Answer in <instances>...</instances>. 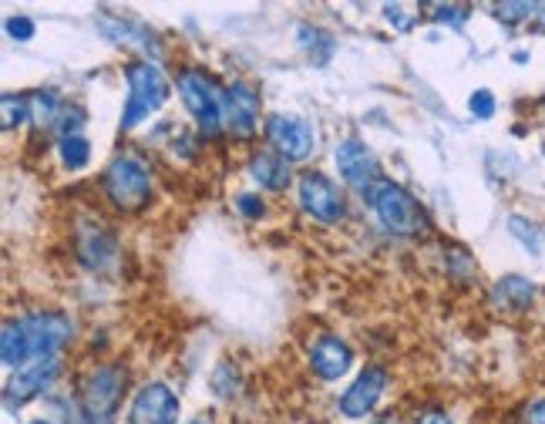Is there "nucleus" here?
<instances>
[{"label":"nucleus","instance_id":"obj_1","mask_svg":"<svg viewBox=\"0 0 545 424\" xmlns=\"http://www.w3.org/2000/svg\"><path fill=\"white\" fill-rule=\"evenodd\" d=\"M101 196L118 212H138L152 202V169L138 152H118L101 172Z\"/></svg>","mask_w":545,"mask_h":424},{"label":"nucleus","instance_id":"obj_2","mask_svg":"<svg viewBox=\"0 0 545 424\" xmlns=\"http://www.w3.org/2000/svg\"><path fill=\"white\" fill-rule=\"evenodd\" d=\"M364 202L374 209V216L381 219V226L387 233H394V236H424L431 226L428 212L421 209V202L391 179H377L374 186L364 192Z\"/></svg>","mask_w":545,"mask_h":424},{"label":"nucleus","instance_id":"obj_3","mask_svg":"<svg viewBox=\"0 0 545 424\" xmlns=\"http://www.w3.org/2000/svg\"><path fill=\"white\" fill-rule=\"evenodd\" d=\"M125 85L128 98L122 108V132H132L169 101V81L155 61H132L125 64Z\"/></svg>","mask_w":545,"mask_h":424},{"label":"nucleus","instance_id":"obj_4","mask_svg":"<svg viewBox=\"0 0 545 424\" xmlns=\"http://www.w3.org/2000/svg\"><path fill=\"white\" fill-rule=\"evenodd\" d=\"M175 88H179V98L186 105L189 118L196 122V128L206 138L219 135L226 128L223 122V91H216L212 78L202 68H182L179 78H175Z\"/></svg>","mask_w":545,"mask_h":424},{"label":"nucleus","instance_id":"obj_5","mask_svg":"<svg viewBox=\"0 0 545 424\" xmlns=\"http://www.w3.org/2000/svg\"><path fill=\"white\" fill-rule=\"evenodd\" d=\"M128 371L122 364H101L81 384V421L85 424H112L118 404L125 398Z\"/></svg>","mask_w":545,"mask_h":424},{"label":"nucleus","instance_id":"obj_6","mask_svg":"<svg viewBox=\"0 0 545 424\" xmlns=\"http://www.w3.org/2000/svg\"><path fill=\"white\" fill-rule=\"evenodd\" d=\"M21 324L27 334V347H31V364L58 357V350L75 337V324L61 310H31L21 317Z\"/></svg>","mask_w":545,"mask_h":424},{"label":"nucleus","instance_id":"obj_7","mask_svg":"<svg viewBox=\"0 0 545 424\" xmlns=\"http://www.w3.org/2000/svg\"><path fill=\"white\" fill-rule=\"evenodd\" d=\"M297 199L303 212L310 219H317L320 226H337L347 212V202H344V192L337 189L334 179H327L323 172L310 169V172H300L297 179Z\"/></svg>","mask_w":545,"mask_h":424},{"label":"nucleus","instance_id":"obj_8","mask_svg":"<svg viewBox=\"0 0 545 424\" xmlns=\"http://www.w3.org/2000/svg\"><path fill=\"white\" fill-rule=\"evenodd\" d=\"M182 401L169 384L149 381L138 387L132 408H128V424H179Z\"/></svg>","mask_w":545,"mask_h":424},{"label":"nucleus","instance_id":"obj_9","mask_svg":"<svg viewBox=\"0 0 545 424\" xmlns=\"http://www.w3.org/2000/svg\"><path fill=\"white\" fill-rule=\"evenodd\" d=\"M334 159H337L340 179H344L350 189H357L360 196H364V192L371 189L377 179H384V175H381V162H377L374 149H371V145L360 142V138H344V142L337 145Z\"/></svg>","mask_w":545,"mask_h":424},{"label":"nucleus","instance_id":"obj_10","mask_svg":"<svg viewBox=\"0 0 545 424\" xmlns=\"http://www.w3.org/2000/svg\"><path fill=\"white\" fill-rule=\"evenodd\" d=\"M266 138H270L273 152L283 155L286 162H303L313 152V128L300 115H270L266 118Z\"/></svg>","mask_w":545,"mask_h":424},{"label":"nucleus","instance_id":"obj_11","mask_svg":"<svg viewBox=\"0 0 545 424\" xmlns=\"http://www.w3.org/2000/svg\"><path fill=\"white\" fill-rule=\"evenodd\" d=\"M58 374H61V361L58 357H51V361H34V364H27L21 367L14 377H11V384L4 387V401H7V408H24L27 401H34V398H41L48 387L58 381Z\"/></svg>","mask_w":545,"mask_h":424},{"label":"nucleus","instance_id":"obj_12","mask_svg":"<svg viewBox=\"0 0 545 424\" xmlns=\"http://www.w3.org/2000/svg\"><path fill=\"white\" fill-rule=\"evenodd\" d=\"M223 122L236 138H253L260 128V95L246 81H233L223 91Z\"/></svg>","mask_w":545,"mask_h":424},{"label":"nucleus","instance_id":"obj_13","mask_svg":"<svg viewBox=\"0 0 545 424\" xmlns=\"http://www.w3.org/2000/svg\"><path fill=\"white\" fill-rule=\"evenodd\" d=\"M384 391H387L384 367L381 364L364 367V371L357 374V381L340 394V414H344V418H367V414L377 408V401L384 398Z\"/></svg>","mask_w":545,"mask_h":424},{"label":"nucleus","instance_id":"obj_14","mask_svg":"<svg viewBox=\"0 0 545 424\" xmlns=\"http://www.w3.org/2000/svg\"><path fill=\"white\" fill-rule=\"evenodd\" d=\"M310 371L320 377V381H340L350 367H354V350L344 337L337 334H320L310 344Z\"/></svg>","mask_w":545,"mask_h":424},{"label":"nucleus","instance_id":"obj_15","mask_svg":"<svg viewBox=\"0 0 545 424\" xmlns=\"http://www.w3.org/2000/svg\"><path fill=\"white\" fill-rule=\"evenodd\" d=\"M75 250H78V260L85 263L88 270L98 273L115 260L118 243L101 223H81L78 233H75Z\"/></svg>","mask_w":545,"mask_h":424},{"label":"nucleus","instance_id":"obj_16","mask_svg":"<svg viewBox=\"0 0 545 424\" xmlns=\"http://www.w3.org/2000/svg\"><path fill=\"white\" fill-rule=\"evenodd\" d=\"M249 175L260 182V189H270V192H283L293 179L290 162L276 152H256L253 159H249Z\"/></svg>","mask_w":545,"mask_h":424},{"label":"nucleus","instance_id":"obj_17","mask_svg":"<svg viewBox=\"0 0 545 424\" xmlns=\"http://www.w3.org/2000/svg\"><path fill=\"white\" fill-rule=\"evenodd\" d=\"M535 297V287L525 276H502L492 290V303L498 310H529Z\"/></svg>","mask_w":545,"mask_h":424},{"label":"nucleus","instance_id":"obj_18","mask_svg":"<svg viewBox=\"0 0 545 424\" xmlns=\"http://www.w3.org/2000/svg\"><path fill=\"white\" fill-rule=\"evenodd\" d=\"M0 357H4L7 367H17V371L31 364V347H27V334H24L21 317L7 320L4 330H0Z\"/></svg>","mask_w":545,"mask_h":424},{"label":"nucleus","instance_id":"obj_19","mask_svg":"<svg viewBox=\"0 0 545 424\" xmlns=\"http://www.w3.org/2000/svg\"><path fill=\"white\" fill-rule=\"evenodd\" d=\"M58 152H61V165H64L68 172L88 169V162H91V145H88V138H85V135H68V138H61Z\"/></svg>","mask_w":545,"mask_h":424},{"label":"nucleus","instance_id":"obj_20","mask_svg":"<svg viewBox=\"0 0 545 424\" xmlns=\"http://www.w3.org/2000/svg\"><path fill=\"white\" fill-rule=\"evenodd\" d=\"M31 98V118L38 125H54L61 118V98L54 95L51 88H41V91H34V95H27Z\"/></svg>","mask_w":545,"mask_h":424},{"label":"nucleus","instance_id":"obj_21","mask_svg":"<svg viewBox=\"0 0 545 424\" xmlns=\"http://www.w3.org/2000/svg\"><path fill=\"white\" fill-rule=\"evenodd\" d=\"M0 112H4V128L11 132V128L24 125L27 118H31V98L24 95H14V91H7L4 98H0Z\"/></svg>","mask_w":545,"mask_h":424},{"label":"nucleus","instance_id":"obj_22","mask_svg":"<svg viewBox=\"0 0 545 424\" xmlns=\"http://www.w3.org/2000/svg\"><path fill=\"white\" fill-rule=\"evenodd\" d=\"M508 229H512V236H519L525 246H529L532 253H539L542 250V239H539V233L532 229V223H525L522 216H512L508 219Z\"/></svg>","mask_w":545,"mask_h":424},{"label":"nucleus","instance_id":"obj_23","mask_svg":"<svg viewBox=\"0 0 545 424\" xmlns=\"http://www.w3.org/2000/svg\"><path fill=\"white\" fill-rule=\"evenodd\" d=\"M468 108H471V115L482 118V122H485V118L495 115V95L488 88H478L475 95L468 98Z\"/></svg>","mask_w":545,"mask_h":424},{"label":"nucleus","instance_id":"obj_24","mask_svg":"<svg viewBox=\"0 0 545 424\" xmlns=\"http://www.w3.org/2000/svg\"><path fill=\"white\" fill-rule=\"evenodd\" d=\"M7 38L11 41H31L34 38V31H38V24L31 21V17H7Z\"/></svg>","mask_w":545,"mask_h":424},{"label":"nucleus","instance_id":"obj_25","mask_svg":"<svg viewBox=\"0 0 545 424\" xmlns=\"http://www.w3.org/2000/svg\"><path fill=\"white\" fill-rule=\"evenodd\" d=\"M535 11H539V4H525V0H519V4H498V17L502 21H525Z\"/></svg>","mask_w":545,"mask_h":424},{"label":"nucleus","instance_id":"obj_26","mask_svg":"<svg viewBox=\"0 0 545 424\" xmlns=\"http://www.w3.org/2000/svg\"><path fill=\"white\" fill-rule=\"evenodd\" d=\"M431 17H434V21H448V24L458 27L468 17V7H461V4H438L431 11Z\"/></svg>","mask_w":545,"mask_h":424},{"label":"nucleus","instance_id":"obj_27","mask_svg":"<svg viewBox=\"0 0 545 424\" xmlns=\"http://www.w3.org/2000/svg\"><path fill=\"white\" fill-rule=\"evenodd\" d=\"M236 209L243 212L246 219H260L263 212H266V206H263V199H260V196H239V199H236Z\"/></svg>","mask_w":545,"mask_h":424},{"label":"nucleus","instance_id":"obj_28","mask_svg":"<svg viewBox=\"0 0 545 424\" xmlns=\"http://www.w3.org/2000/svg\"><path fill=\"white\" fill-rule=\"evenodd\" d=\"M401 11H404V7H391V4H387V7H384V17H387L391 24L401 27V31H411V17H404Z\"/></svg>","mask_w":545,"mask_h":424},{"label":"nucleus","instance_id":"obj_29","mask_svg":"<svg viewBox=\"0 0 545 424\" xmlns=\"http://www.w3.org/2000/svg\"><path fill=\"white\" fill-rule=\"evenodd\" d=\"M525 421H529V424H545V398L529 404V411H525Z\"/></svg>","mask_w":545,"mask_h":424},{"label":"nucleus","instance_id":"obj_30","mask_svg":"<svg viewBox=\"0 0 545 424\" xmlns=\"http://www.w3.org/2000/svg\"><path fill=\"white\" fill-rule=\"evenodd\" d=\"M418 424H455V421H451L445 411H424L418 418Z\"/></svg>","mask_w":545,"mask_h":424},{"label":"nucleus","instance_id":"obj_31","mask_svg":"<svg viewBox=\"0 0 545 424\" xmlns=\"http://www.w3.org/2000/svg\"><path fill=\"white\" fill-rule=\"evenodd\" d=\"M374 424H394V418H391V414H381V418H377Z\"/></svg>","mask_w":545,"mask_h":424},{"label":"nucleus","instance_id":"obj_32","mask_svg":"<svg viewBox=\"0 0 545 424\" xmlns=\"http://www.w3.org/2000/svg\"><path fill=\"white\" fill-rule=\"evenodd\" d=\"M31 424H51V421H44V418H38V421H31Z\"/></svg>","mask_w":545,"mask_h":424},{"label":"nucleus","instance_id":"obj_33","mask_svg":"<svg viewBox=\"0 0 545 424\" xmlns=\"http://www.w3.org/2000/svg\"><path fill=\"white\" fill-rule=\"evenodd\" d=\"M189 424H206V421H202V418H196V421H189Z\"/></svg>","mask_w":545,"mask_h":424},{"label":"nucleus","instance_id":"obj_34","mask_svg":"<svg viewBox=\"0 0 545 424\" xmlns=\"http://www.w3.org/2000/svg\"><path fill=\"white\" fill-rule=\"evenodd\" d=\"M81 424H85V421H81Z\"/></svg>","mask_w":545,"mask_h":424}]
</instances>
